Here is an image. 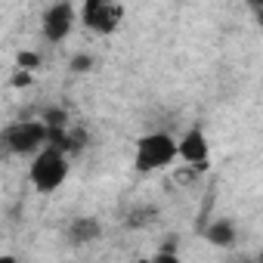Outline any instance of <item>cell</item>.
<instances>
[{"mask_svg":"<svg viewBox=\"0 0 263 263\" xmlns=\"http://www.w3.org/2000/svg\"><path fill=\"white\" fill-rule=\"evenodd\" d=\"M102 235V226H99V220H93V217H78V220H71V226H68V238L74 241V245H90V241H96Z\"/></svg>","mask_w":263,"mask_h":263,"instance_id":"ba28073f","label":"cell"},{"mask_svg":"<svg viewBox=\"0 0 263 263\" xmlns=\"http://www.w3.org/2000/svg\"><path fill=\"white\" fill-rule=\"evenodd\" d=\"M137 263H183V260L177 257V251H155V254H149Z\"/></svg>","mask_w":263,"mask_h":263,"instance_id":"30bf717a","label":"cell"},{"mask_svg":"<svg viewBox=\"0 0 263 263\" xmlns=\"http://www.w3.org/2000/svg\"><path fill=\"white\" fill-rule=\"evenodd\" d=\"M204 241L214 248H232L235 245V223L232 220H214L204 226Z\"/></svg>","mask_w":263,"mask_h":263,"instance_id":"52a82bcc","label":"cell"},{"mask_svg":"<svg viewBox=\"0 0 263 263\" xmlns=\"http://www.w3.org/2000/svg\"><path fill=\"white\" fill-rule=\"evenodd\" d=\"M78 19L90 34L108 37L118 31L121 19H124V7L121 4H108V0H87L78 7Z\"/></svg>","mask_w":263,"mask_h":263,"instance_id":"277c9868","label":"cell"},{"mask_svg":"<svg viewBox=\"0 0 263 263\" xmlns=\"http://www.w3.org/2000/svg\"><path fill=\"white\" fill-rule=\"evenodd\" d=\"M71 68H74V71H84V68H90V59H87V56H78V59L71 62Z\"/></svg>","mask_w":263,"mask_h":263,"instance_id":"7c38bea8","label":"cell"},{"mask_svg":"<svg viewBox=\"0 0 263 263\" xmlns=\"http://www.w3.org/2000/svg\"><path fill=\"white\" fill-rule=\"evenodd\" d=\"M0 140H4L7 152L10 155H37L50 146V124L47 121H19V124H7L4 134H0Z\"/></svg>","mask_w":263,"mask_h":263,"instance_id":"3957f363","label":"cell"},{"mask_svg":"<svg viewBox=\"0 0 263 263\" xmlns=\"http://www.w3.org/2000/svg\"><path fill=\"white\" fill-rule=\"evenodd\" d=\"M180 158V140H174L164 130H152V134L137 140L134 149V171L137 174H155V171H167L174 161Z\"/></svg>","mask_w":263,"mask_h":263,"instance_id":"6da1fadb","label":"cell"},{"mask_svg":"<svg viewBox=\"0 0 263 263\" xmlns=\"http://www.w3.org/2000/svg\"><path fill=\"white\" fill-rule=\"evenodd\" d=\"M0 263H19L16 254H0Z\"/></svg>","mask_w":263,"mask_h":263,"instance_id":"4fadbf2b","label":"cell"},{"mask_svg":"<svg viewBox=\"0 0 263 263\" xmlns=\"http://www.w3.org/2000/svg\"><path fill=\"white\" fill-rule=\"evenodd\" d=\"M251 13H254L257 25H263V0H254V4H251Z\"/></svg>","mask_w":263,"mask_h":263,"instance_id":"8fae6325","label":"cell"},{"mask_svg":"<svg viewBox=\"0 0 263 263\" xmlns=\"http://www.w3.org/2000/svg\"><path fill=\"white\" fill-rule=\"evenodd\" d=\"M254 263H263V254H260V257H257V260H254Z\"/></svg>","mask_w":263,"mask_h":263,"instance_id":"5bb4252c","label":"cell"},{"mask_svg":"<svg viewBox=\"0 0 263 263\" xmlns=\"http://www.w3.org/2000/svg\"><path fill=\"white\" fill-rule=\"evenodd\" d=\"M74 22H81L74 4H65V0H62V4H50L44 10V16H41V34L50 44H62L74 31Z\"/></svg>","mask_w":263,"mask_h":263,"instance_id":"5b68a950","label":"cell"},{"mask_svg":"<svg viewBox=\"0 0 263 263\" xmlns=\"http://www.w3.org/2000/svg\"><path fill=\"white\" fill-rule=\"evenodd\" d=\"M208 155H211V146H208L204 130L201 127H189L180 137V161H186L189 167H204Z\"/></svg>","mask_w":263,"mask_h":263,"instance_id":"8992f818","label":"cell"},{"mask_svg":"<svg viewBox=\"0 0 263 263\" xmlns=\"http://www.w3.org/2000/svg\"><path fill=\"white\" fill-rule=\"evenodd\" d=\"M68 180V155L56 146H47L44 152H37L28 164V183L34 186V192L41 195H53L56 189H62V183Z\"/></svg>","mask_w":263,"mask_h":263,"instance_id":"7a4b0ae2","label":"cell"},{"mask_svg":"<svg viewBox=\"0 0 263 263\" xmlns=\"http://www.w3.org/2000/svg\"><path fill=\"white\" fill-rule=\"evenodd\" d=\"M155 217H158L155 208H137V211L127 214V226H130V229H143V226H149Z\"/></svg>","mask_w":263,"mask_h":263,"instance_id":"9c48e42d","label":"cell"}]
</instances>
